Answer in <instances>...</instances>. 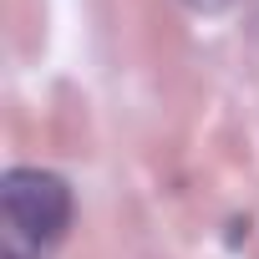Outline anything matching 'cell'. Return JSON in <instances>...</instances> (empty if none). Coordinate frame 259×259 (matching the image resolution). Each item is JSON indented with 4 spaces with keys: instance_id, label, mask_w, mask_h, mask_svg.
<instances>
[{
    "instance_id": "6da1fadb",
    "label": "cell",
    "mask_w": 259,
    "mask_h": 259,
    "mask_svg": "<svg viewBox=\"0 0 259 259\" xmlns=\"http://www.w3.org/2000/svg\"><path fill=\"white\" fill-rule=\"evenodd\" d=\"M71 224V193L56 173L11 168L0 183V254L6 259H51Z\"/></svg>"
},
{
    "instance_id": "7a4b0ae2",
    "label": "cell",
    "mask_w": 259,
    "mask_h": 259,
    "mask_svg": "<svg viewBox=\"0 0 259 259\" xmlns=\"http://www.w3.org/2000/svg\"><path fill=\"white\" fill-rule=\"evenodd\" d=\"M183 6H193V11H224L229 0H183Z\"/></svg>"
}]
</instances>
